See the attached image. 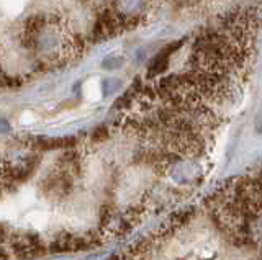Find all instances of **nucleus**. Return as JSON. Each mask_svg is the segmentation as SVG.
<instances>
[{
  "label": "nucleus",
  "mask_w": 262,
  "mask_h": 260,
  "mask_svg": "<svg viewBox=\"0 0 262 260\" xmlns=\"http://www.w3.org/2000/svg\"><path fill=\"white\" fill-rule=\"evenodd\" d=\"M10 247L18 257H38L45 254V246L35 235H21L10 242Z\"/></svg>",
  "instance_id": "nucleus-1"
},
{
  "label": "nucleus",
  "mask_w": 262,
  "mask_h": 260,
  "mask_svg": "<svg viewBox=\"0 0 262 260\" xmlns=\"http://www.w3.org/2000/svg\"><path fill=\"white\" fill-rule=\"evenodd\" d=\"M146 0H115L117 12L126 18H133L144 10Z\"/></svg>",
  "instance_id": "nucleus-2"
},
{
  "label": "nucleus",
  "mask_w": 262,
  "mask_h": 260,
  "mask_svg": "<svg viewBox=\"0 0 262 260\" xmlns=\"http://www.w3.org/2000/svg\"><path fill=\"white\" fill-rule=\"evenodd\" d=\"M76 146L74 137H53V139H38L36 148L38 149H61V148H72Z\"/></svg>",
  "instance_id": "nucleus-3"
},
{
  "label": "nucleus",
  "mask_w": 262,
  "mask_h": 260,
  "mask_svg": "<svg viewBox=\"0 0 262 260\" xmlns=\"http://www.w3.org/2000/svg\"><path fill=\"white\" fill-rule=\"evenodd\" d=\"M190 219H192V209H187V211H182V213H177L174 218H172L170 226H172V227L184 226L185 223L190 221Z\"/></svg>",
  "instance_id": "nucleus-4"
},
{
  "label": "nucleus",
  "mask_w": 262,
  "mask_h": 260,
  "mask_svg": "<svg viewBox=\"0 0 262 260\" xmlns=\"http://www.w3.org/2000/svg\"><path fill=\"white\" fill-rule=\"evenodd\" d=\"M121 64H123L121 56H112V58H106L102 62V67H105V69H118V67H121Z\"/></svg>",
  "instance_id": "nucleus-5"
},
{
  "label": "nucleus",
  "mask_w": 262,
  "mask_h": 260,
  "mask_svg": "<svg viewBox=\"0 0 262 260\" xmlns=\"http://www.w3.org/2000/svg\"><path fill=\"white\" fill-rule=\"evenodd\" d=\"M112 219H113V208L110 205L102 206V211H100V221H102V224L106 226L112 221Z\"/></svg>",
  "instance_id": "nucleus-6"
},
{
  "label": "nucleus",
  "mask_w": 262,
  "mask_h": 260,
  "mask_svg": "<svg viewBox=\"0 0 262 260\" xmlns=\"http://www.w3.org/2000/svg\"><path fill=\"white\" fill-rule=\"evenodd\" d=\"M106 137H108V131H106V128H97L94 131V134H92V139L95 143L103 141V139H106Z\"/></svg>",
  "instance_id": "nucleus-7"
},
{
  "label": "nucleus",
  "mask_w": 262,
  "mask_h": 260,
  "mask_svg": "<svg viewBox=\"0 0 262 260\" xmlns=\"http://www.w3.org/2000/svg\"><path fill=\"white\" fill-rule=\"evenodd\" d=\"M120 87V82H117V80H105L103 82V88H105V95L112 93L115 88Z\"/></svg>",
  "instance_id": "nucleus-8"
}]
</instances>
